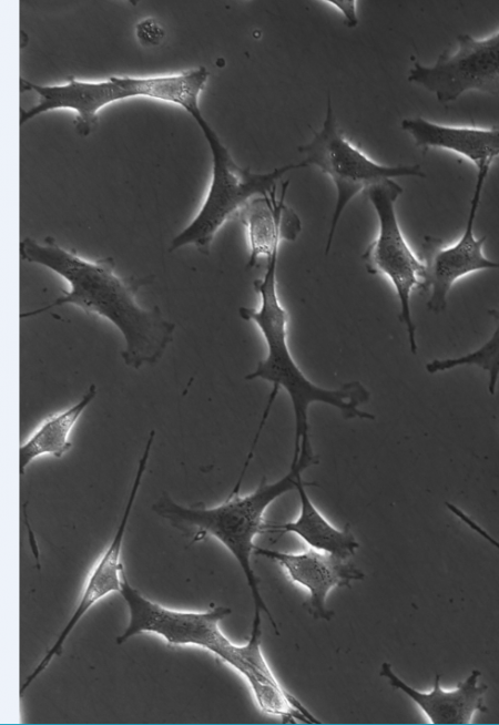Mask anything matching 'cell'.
Masks as SVG:
<instances>
[{
	"instance_id": "277c9868",
	"label": "cell",
	"mask_w": 499,
	"mask_h": 725,
	"mask_svg": "<svg viewBox=\"0 0 499 725\" xmlns=\"http://www.w3.org/2000/svg\"><path fill=\"white\" fill-rule=\"evenodd\" d=\"M317 462L313 450L301 452L297 460H292L288 472L281 479L268 482L263 478L247 494H240L245 474L241 472L227 498L214 507L183 506L167 493H163L152 507L153 511L172 527L193 532V541L212 537L228 550L237 561L251 590L254 616L265 613L277 634V624L262 598L259 579L252 568L251 556L256 548L254 540L266 531V509L283 494L296 490L302 472Z\"/></svg>"
},
{
	"instance_id": "52a82bcc",
	"label": "cell",
	"mask_w": 499,
	"mask_h": 725,
	"mask_svg": "<svg viewBox=\"0 0 499 725\" xmlns=\"http://www.w3.org/2000/svg\"><path fill=\"white\" fill-rule=\"evenodd\" d=\"M366 195L376 211L378 232L361 255L370 275L386 277L399 302V321L405 326L410 351L416 355V324L413 319L410 298L414 290H427L426 268L422 259L414 253L400 228L396 202L403 187L393 178L370 186Z\"/></svg>"
},
{
	"instance_id": "8fae6325",
	"label": "cell",
	"mask_w": 499,
	"mask_h": 725,
	"mask_svg": "<svg viewBox=\"0 0 499 725\" xmlns=\"http://www.w3.org/2000/svg\"><path fill=\"white\" fill-rule=\"evenodd\" d=\"M155 431L151 430L149 438L144 445V449L139 459L135 476L130 489L126 503L123 509L122 517L114 532V535L109 545L101 553L93 568L90 570L83 591L80 595L78 604L73 610L69 621L62 629L53 645L44 654L43 658L29 674L24 683L20 687V696L24 694L27 688L32 682L41 675V673L50 665L55 656H60L65 641L71 632L75 629L84 615L94 606L99 601L104 599L111 593L121 592L123 574L125 572L121 556L123 540L126 532L128 523L131 517L133 506L135 503L145 470L150 460L151 450L153 448Z\"/></svg>"
},
{
	"instance_id": "7a4b0ae2",
	"label": "cell",
	"mask_w": 499,
	"mask_h": 725,
	"mask_svg": "<svg viewBox=\"0 0 499 725\" xmlns=\"http://www.w3.org/2000/svg\"><path fill=\"white\" fill-rule=\"evenodd\" d=\"M120 594L129 609V624L116 637L118 644L141 633H153L170 646H198L244 676L263 713L279 716L283 723L320 724L299 700L282 686L264 657L261 616L253 617L248 641L237 645L220 629V622L232 613L230 607L216 605L207 611L169 609L132 586L125 572Z\"/></svg>"
},
{
	"instance_id": "d6986e66",
	"label": "cell",
	"mask_w": 499,
	"mask_h": 725,
	"mask_svg": "<svg viewBox=\"0 0 499 725\" xmlns=\"http://www.w3.org/2000/svg\"><path fill=\"white\" fill-rule=\"evenodd\" d=\"M135 34L142 45L152 47L164 40L165 31L157 20L146 18L136 24Z\"/></svg>"
},
{
	"instance_id": "9a60e30c",
	"label": "cell",
	"mask_w": 499,
	"mask_h": 725,
	"mask_svg": "<svg viewBox=\"0 0 499 725\" xmlns=\"http://www.w3.org/2000/svg\"><path fill=\"white\" fill-rule=\"evenodd\" d=\"M400 126L414 139L416 146L424 150L450 151L471 162L477 171L490 169L493 161L499 157V125L493 127L444 125L416 116L404 119Z\"/></svg>"
},
{
	"instance_id": "6da1fadb",
	"label": "cell",
	"mask_w": 499,
	"mask_h": 725,
	"mask_svg": "<svg viewBox=\"0 0 499 725\" xmlns=\"http://www.w3.org/2000/svg\"><path fill=\"white\" fill-rule=\"evenodd\" d=\"M22 261L47 267L69 285L61 296L38 309L20 314V318L71 305L83 313L110 321L122 335L121 357L128 367L140 369L156 364L173 341L175 324L166 319L157 306L142 307L138 302L141 287L150 277H122L113 257L86 259L74 249L61 246L55 238L38 242L26 237L20 242Z\"/></svg>"
},
{
	"instance_id": "5b68a950",
	"label": "cell",
	"mask_w": 499,
	"mask_h": 725,
	"mask_svg": "<svg viewBox=\"0 0 499 725\" xmlns=\"http://www.w3.org/2000/svg\"><path fill=\"white\" fill-rule=\"evenodd\" d=\"M208 70L198 68L171 75L133 78L110 76L99 82L79 81L69 78L58 85H40L20 80L21 90H33L39 102L29 110H20V125L41 114L59 109L75 111L74 127L82 136H88L99 122V111L105 105L129 98H150L176 104L190 115L198 110V96L203 91Z\"/></svg>"
},
{
	"instance_id": "ba28073f",
	"label": "cell",
	"mask_w": 499,
	"mask_h": 725,
	"mask_svg": "<svg viewBox=\"0 0 499 725\" xmlns=\"http://www.w3.org/2000/svg\"><path fill=\"white\" fill-rule=\"evenodd\" d=\"M298 152L304 155L302 162L304 167L318 169L332 180L336 188L335 208L325 247L326 255L330 251L342 213L357 194L387 178L426 176L418 164L395 166L380 164L354 146L339 129L329 98L323 126L314 132L308 143L298 146Z\"/></svg>"
},
{
	"instance_id": "4fadbf2b",
	"label": "cell",
	"mask_w": 499,
	"mask_h": 725,
	"mask_svg": "<svg viewBox=\"0 0 499 725\" xmlns=\"http://www.w3.org/2000/svg\"><path fill=\"white\" fill-rule=\"evenodd\" d=\"M379 675L385 677L391 687L407 695L421 709L430 724H471L476 714L488 712L485 704L488 685L480 682L481 672L477 668L451 690L441 687V675L436 673L429 692L419 691L407 684L387 662L381 664Z\"/></svg>"
},
{
	"instance_id": "2e32d148",
	"label": "cell",
	"mask_w": 499,
	"mask_h": 725,
	"mask_svg": "<svg viewBox=\"0 0 499 725\" xmlns=\"http://www.w3.org/2000/svg\"><path fill=\"white\" fill-rule=\"evenodd\" d=\"M314 482L298 480L296 491L299 498V513L293 521L282 524H268L266 531L293 533L301 538L309 548L327 552L343 559H352L359 543L346 524L343 529L334 527L309 499L306 487Z\"/></svg>"
},
{
	"instance_id": "8992f818",
	"label": "cell",
	"mask_w": 499,
	"mask_h": 725,
	"mask_svg": "<svg viewBox=\"0 0 499 725\" xmlns=\"http://www.w3.org/2000/svg\"><path fill=\"white\" fill-rule=\"evenodd\" d=\"M210 146L212 174L208 190L198 212L171 242L170 252L193 245L208 255L215 235L228 221L237 218L241 210L253 197L277 188L278 181L289 171L304 167L303 163L287 164L265 173L240 166L201 110L191 114Z\"/></svg>"
},
{
	"instance_id": "5bb4252c",
	"label": "cell",
	"mask_w": 499,
	"mask_h": 725,
	"mask_svg": "<svg viewBox=\"0 0 499 725\" xmlns=\"http://www.w3.org/2000/svg\"><path fill=\"white\" fill-rule=\"evenodd\" d=\"M289 181L283 182L281 194L277 188L266 195L253 197L241 210L247 245L246 268H254L261 259L266 262L278 254L282 242H294L302 232V222L296 212L285 203Z\"/></svg>"
},
{
	"instance_id": "ac0fdd59",
	"label": "cell",
	"mask_w": 499,
	"mask_h": 725,
	"mask_svg": "<svg viewBox=\"0 0 499 725\" xmlns=\"http://www.w3.org/2000/svg\"><path fill=\"white\" fill-rule=\"evenodd\" d=\"M495 329L477 349L458 357L434 359L426 364L429 374L448 371L458 367L475 366L488 375V391L495 395L499 381V309L489 310Z\"/></svg>"
},
{
	"instance_id": "30bf717a",
	"label": "cell",
	"mask_w": 499,
	"mask_h": 725,
	"mask_svg": "<svg viewBox=\"0 0 499 725\" xmlns=\"http://www.w3.org/2000/svg\"><path fill=\"white\" fill-rule=\"evenodd\" d=\"M490 169L477 171L476 184L465 228L452 244L442 239L425 236L421 256L426 268L427 308L440 314L447 308L448 296L454 285L461 278L482 270H499V261L488 258L483 253L486 236L476 237L473 227L485 182Z\"/></svg>"
},
{
	"instance_id": "9c48e42d",
	"label": "cell",
	"mask_w": 499,
	"mask_h": 725,
	"mask_svg": "<svg viewBox=\"0 0 499 725\" xmlns=\"http://www.w3.org/2000/svg\"><path fill=\"white\" fill-rule=\"evenodd\" d=\"M456 44L431 65L415 62L408 81L434 93L441 103L470 91L499 96V31L483 39L461 33Z\"/></svg>"
},
{
	"instance_id": "44dd1931",
	"label": "cell",
	"mask_w": 499,
	"mask_h": 725,
	"mask_svg": "<svg viewBox=\"0 0 499 725\" xmlns=\"http://www.w3.org/2000/svg\"><path fill=\"white\" fill-rule=\"evenodd\" d=\"M327 3L335 6L337 10L343 12L345 18V23L347 27H355L358 22L356 17V1H326Z\"/></svg>"
},
{
	"instance_id": "3957f363",
	"label": "cell",
	"mask_w": 499,
	"mask_h": 725,
	"mask_svg": "<svg viewBox=\"0 0 499 725\" xmlns=\"http://www.w3.org/2000/svg\"><path fill=\"white\" fill-rule=\"evenodd\" d=\"M277 259L278 254L271 257L266 262L264 275L253 282L254 290L261 298L259 307L242 306L238 308V314L241 318L253 321L258 327L267 350L265 358L245 376L246 380L262 379L272 384L255 436L259 437L276 396L283 388L291 399L294 412L295 436L292 460H297L301 452L313 450L308 422L312 404L332 406L346 420H374L375 416L360 408L370 399L369 390L360 381L354 380L337 388H325L309 380L298 367L288 347L289 315L282 305L277 290Z\"/></svg>"
},
{
	"instance_id": "ffe728a7",
	"label": "cell",
	"mask_w": 499,
	"mask_h": 725,
	"mask_svg": "<svg viewBox=\"0 0 499 725\" xmlns=\"http://www.w3.org/2000/svg\"><path fill=\"white\" fill-rule=\"evenodd\" d=\"M447 509L466 524L471 531L477 533L480 538L486 540L490 545L499 551V540L491 535L483 527H481L472 517L465 512L461 508L451 502H446Z\"/></svg>"
},
{
	"instance_id": "e0dca14e",
	"label": "cell",
	"mask_w": 499,
	"mask_h": 725,
	"mask_svg": "<svg viewBox=\"0 0 499 725\" xmlns=\"http://www.w3.org/2000/svg\"><path fill=\"white\" fill-rule=\"evenodd\" d=\"M96 394V385L91 384L77 402L41 420L20 445V474H24L27 468L41 457L50 456L60 459L70 451L73 429Z\"/></svg>"
},
{
	"instance_id": "7c38bea8",
	"label": "cell",
	"mask_w": 499,
	"mask_h": 725,
	"mask_svg": "<svg viewBox=\"0 0 499 725\" xmlns=\"http://www.w3.org/2000/svg\"><path fill=\"white\" fill-rule=\"evenodd\" d=\"M254 553L282 566L287 576L304 586L308 598L304 606L315 620L330 621L334 612L326 606L334 588H350L352 582L365 579L364 572L352 561L308 548L298 553L282 552L256 545Z\"/></svg>"
}]
</instances>
